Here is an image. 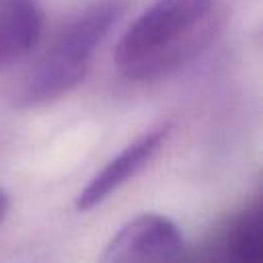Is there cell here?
<instances>
[{"label":"cell","mask_w":263,"mask_h":263,"mask_svg":"<svg viewBox=\"0 0 263 263\" xmlns=\"http://www.w3.org/2000/svg\"><path fill=\"white\" fill-rule=\"evenodd\" d=\"M168 134H171V125L162 123V125H156V127L148 129L146 134L136 138L129 146H125L78 193L76 210H80V212L92 210L95 205L105 201L113 191H117L121 185H125L132 177H136L152 160V156L160 150V146L164 144Z\"/></svg>","instance_id":"4"},{"label":"cell","mask_w":263,"mask_h":263,"mask_svg":"<svg viewBox=\"0 0 263 263\" xmlns=\"http://www.w3.org/2000/svg\"><path fill=\"white\" fill-rule=\"evenodd\" d=\"M121 10L119 0H103L66 23L49 47L12 84L10 103L14 107H39L78 86L90 68L95 49L109 35Z\"/></svg>","instance_id":"2"},{"label":"cell","mask_w":263,"mask_h":263,"mask_svg":"<svg viewBox=\"0 0 263 263\" xmlns=\"http://www.w3.org/2000/svg\"><path fill=\"white\" fill-rule=\"evenodd\" d=\"M8 205H10V195L0 187V222L6 216V212H8Z\"/></svg>","instance_id":"7"},{"label":"cell","mask_w":263,"mask_h":263,"mask_svg":"<svg viewBox=\"0 0 263 263\" xmlns=\"http://www.w3.org/2000/svg\"><path fill=\"white\" fill-rule=\"evenodd\" d=\"M43 12L37 0L0 2V72L33 51L41 37Z\"/></svg>","instance_id":"5"},{"label":"cell","mask_w":263,"mask_h":263,"mask_svg":"<svg viewBox=\"0 0 263 263\" xmlns=\"http://www.w3.org/2000/svg\"><path fill=\"white\" fill-rule=\"evenodd\" d=\"M183 253L179 226L160 214H140L127 220L105 245L103 263L173 261Z\"/></svg>","instance_id":"3"},{"label":"cell","mask_w":263,"mask_h":263,"mask_svg":"<svg viewBox=\"0 0 263 263\" xmlns=\"http://www.w3.org/2000/svg\"><path fill=\"white\" fill-rule=\"evenodd\" d=\"M214 251L226 261H263V205L255 201L232 216L216 234Z\"/></svg>","instance_id":"6"},{"label":"cell","mask_w":263,"mask_h":263,"mask_svg":"<svg viewBox=\"0 0 263 263\" xmlns=\"http://www.w3.org/2000/svg\"><path fill=\"white\" fill-rule=\"evenodd\" d=\"M216 31V0H154L121 35L113 62L129 80H152L197 55Z\"/></svg>","instance_id":"1"}]
</instances>
